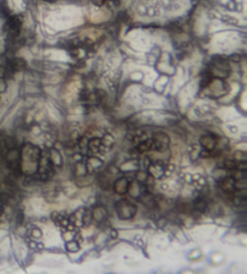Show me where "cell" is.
<instances>
[{
	"label": "cell",
	"mask_w": 247,
	"mask_h": 274,
	"mask_svg": "<svg viewBox=\"0 0 247 274\" xmlns=\"http://www.w3.org/2000/svg\"><path fill=\"white\" fill-rule=\"evenodd\" d=\"M116 208H117V211H118V215L121 219L123 220H129L132 219L135 212H136V206L132 203H129L128 200L123 199V200H119L117 204H116Z\"/></svg>",
	"instance_id": "obj_1"
},
{
	"label": "cell",
	"mask_w": 247,
	"mask_h": 274,
	"mask_svg": "<svg viewBox=\"0 0 247 274\" xmlns=\"http://www.w3.org/2000/svg\"><path fill=\"white\" fill-rule=\"evenodd\" d=\"M129 186H130L129 181H128L127 179H124V177H121V179H118V180L115 182V184H113V190H115L117 193L123 195V193H126V192L128 191Z\"/></svg>",
	"instance_id": "obj_2"
},
{
	"label": "cell",
	"mask_w": 247,
	"mask_h": 274,
	"mask_svg": "<svg viewBox=\"0 0 247 274\" xmlns=\"http://www.w3.org/2000/svg\"><path fill=\"white\" fill-rule=\"evenodd\" d=\"M221 186L223 187V190H226L227 192H231L235 189V180L233 177H226L221 181Z\"/></svg>",
	"instance_id": "obj_3"
},
{
	"label": "cell",
	"mask_w": 247,
	"mask_h": 274,
	"mask_svg": "<svg viewBox=\"0 0 247 274\" xmlns=\"http://www.w3.org/2000/svg\"><path fill=\"white\" fill-rule=\"evenodd\" d=\"M201 144H203V146L206 147L207 150H212V149L214 147V145H216L214 140H213L211 137H209V135L201 138Z\"/></svg>",
	"instance_id": "obj_4"
},
{
	"label": "cell",
	"mask_w": 247,
	"mask_h": 274,
	"mask_svg": "<svg viewBox=\"0 0 247 274\" xmlns=\"http://www.w3.org/2000/svg\"><path fill=\"white\" fill-rule=\"evenodd\" d=\"M194 206H195V209L197 210H200V211H204L205 209H206V206H207V203H206V200H204V199H197L195 200V203H194Z\"/></svg>",
	"instance_id": "obj_5"
},
{
	"label": "cell",
	"mask_w": 247,
	"mask_h": 274,
	"mask_svg": "<svg viewBox=\"0 0 247 274\" xmlns=\"http://www.w3.org/2000/svg\"><path fill=\"white\" fill-rule=\"evenodd\" d=\"M67 249H68V251H70V252H76V251H78L80 245L77 244V241L71 240V241L67 243Z\"/></svg>",
	"instance_id": "obj_6"
},
{
	"label": "cell",
	"mask_w": 247,
	"mask_h": 274,
	"mask_svg": "<svg viewBox=\"0 0 247 274\" xmlns=\"http://www.w3.org/2000/svg\"><path fill=\"white\" fill-rule=\"evenodd\" d=\"M5 75V68L4 67H0V79H3Z\"/></svg>",
	"instance_id": "obj_7"
}]
</instances>
